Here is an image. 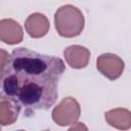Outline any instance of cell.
Returning <instances> with one entry per match:
<instances>
[{
	"mask_svg": "<svg viewBox=\"0 0 131 131\" xmlns=\"http://www.w3.org/2000/svg\"><path fill=\"white\" fill-rule=\"evenodd\" d=\"M20 113V107L8 99H0V125L8 126L13 124Z\"/></svg>",
	"mask_w": 131,
	"mask_h": 131,
	"instance_id": "obj_9",
	"label": "cell"
},
{
	"mask_svg": "<svg viewBox=\"0 0 131 131\" xmlns=\"http://www.w3.org/2000/svg\"><path fill=\"white\" fill-rule=\"evenodd\" d=\"M50 28V24L48 18L40 13V12H34L30 14L26 21H25V29L30 37L38 39L44 37Z\"/></svg>",
	"mask_w": 131,
	"mask_h": 131,
	"instance_id": "obj_6",
	"label": "cell"
},
{
	"mask_svg": "<svg viewBox=\"0 0 131 131\" xmlns=\"http://www.w3.org/2000/svg\"><path fill=\"white\" fill-rule=\"evenodd\" d=\"M67 63L73 69H83L87 67L90 59V51L81 45H71L63 51Z\"/></svg>",
	"mask_w": 131,
	"mask_h": 131,
	"instance_id": "obj_7",
	"label": "cell"
},
{
	"mask_svg": "<svg viewBox=\"0 0 131 131\" xmlns=\"http://www.w3.org/2000/svg\"><path fill=\"white\" fill-rule=\"evenodd\" d=\"M54 25L59 36L74 38L82 33L85 19L79 8L72 4H67L56 10L54 14Z\"/></svg>",
	"mask_w": 131,
	"mask_h": 131,
	"instance_id": "obj_2",
	"label": "cell"
},
{
	"mask_svg": "<svg viewBox=\"0 0 131 131\" xmlns=\"http://www.w3.org/2000/svg\"><path fill=\"white\" fill-rule=\"evenodd\" d=\"M24 38V32L20 25L11 18H4L0 20V41L14 45L20 43Z\"/></svg>",
	"mask_w": 131,
	"mask_h": 131,
	"instance_id": "obj_5",
	"label": "cell"
},
{
	"mask_svg": "<svg viewBox=\"0 0 131 131\" xmlns=\"http://www.w3.org/2000/svg\"><path fill=\"white\" fill-rule=\"evenodd\" d=\"M104 119L108 125L119 130H128L131 127V113L127 108L117 107L105 112Z\"/></svg>",
	"mask_w": 131,
	"mask_h": 131,
	"instance_id": "obj_8",
	"label": "cell"
},
{
	"mask_svg": "<svg viewBox=\"0 0 131 131\" xmlns=\"http://www.w3.org/2000/svg\"><path fill=\"white\" fill-rule=\"evenodd\" d=\"M125 63L121 57L113 53H103L96 59V69L107 79L114 81L121 77Z\"/></svg>",
	"mask_w": 131,
	"mask_h": 131,
	"instance_id": "obj_4",
	"label": "cell"
},
{
	"mask_svg": "<svg viewBox=\"0 0 131 131\" xmlns=\"http://www.w3.org/2000/svg\"><path fill=\"white\" fill-rule=\"evenodd\" d=\"M9 55L10 54L5 49L0 48V73L3 71L4 67L6 66V63L8 61V58H9Z\"/></svg>",
	"mask_w": 131,
	"mask_h": 131,
	"instance_id": "obj_10",
	"label": "cell"
},
{
	"mask_svg": "<svg viewBox=\"0 0 131 131\" xmlns=\"http://www.w3.org/2000/svg\"><path fill=\"white\" fill-rule=\"evenodd\" d=\"M81 107L74 97H64L52 110L51 117L58 126H69L77 123L80 118Z\"/></svg>",
	"mask_w": 131,
	"mask_h": 131,
	"instance_id": "obj_3",
	"label": "cell"
},
{
	"mask_svg": "<svg viewBox=\"0 0 131 131\" xmlns=\"http://www.w3.org/2000/svg\"><path fill=\"white\" fill-rule=\"evenodd\" d=\"M64 70L59 57L25 47L13 49L0 73V97L18 105L27 117L39 110H49L57 99Z\"/></svg>",
	"mask_w": 131,
	"mask_h": 131,
	"instance_id": "obj_1",
	"label": "cell"
}]
</instances>
